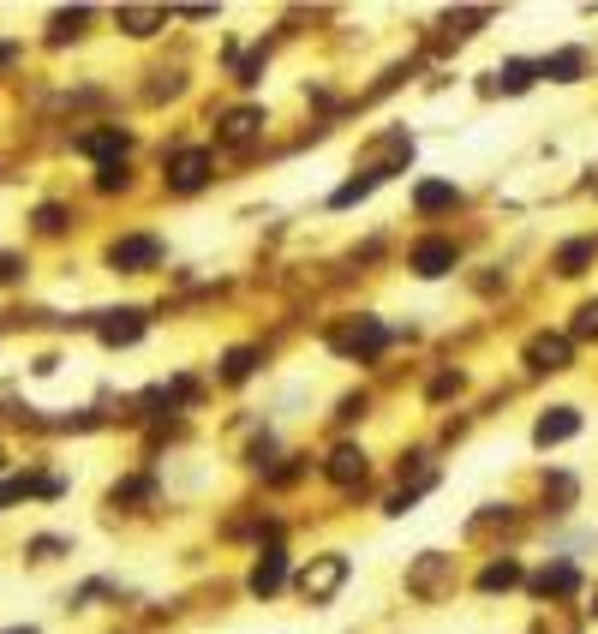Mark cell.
<instances>
[{
	"mask_svg": "<svg viewBox=\"0 0 598 634\" xmlns=\"http://www.w3.org/2000/svg\"><path fill=\"white\" fill-rule=\"evenodd\" d=\"M37 228H42V234H60V228H66V210H60V204H42V210H37Z\"/></svg>",
	"mask_w": 598,
	"mask_h": 634,
	"instance_id": "4316f807",
	"label": "cell"
},
{
	"mask_svg": "<svg viewBox=\"0 0 598 634\" xmlns=\"http://www.w3.org/2000/svg\"><path fill=\"white\" fill-rule=\"evenodd\" d=\"M455 389H461V371H443V377H431V401L455 396Z\"/></svg>",
	"mask_w": 598,
	"mask_h": 634,
	"instance_id": "83f0119b",
	"label": "cell"
},
{
	"mask_svg": "<svg viewBox=\"0 0 598 634\" xmlns=\"http://www.w3.org/2000/svg\"><path fill=\"white\" fill-rule=\"evenodd\" d=\"M413 204L425 210V216H437V210H455V204H461V192L449 186V179H425V186L413 192Z\"/></svg>",
	"mask_w": 598,
	"mask_h": 634,
	"instance_id": "2e32d148",
	"label": "cell"
},
{
	"mask_svg": "<svg viewBox=\"0 0 598 634\" xmlns=\"http://www.w3.org/2000/svg\"><path fill=\"white\" fill-rule=\"evenodd\" d=\"M323 473L336 479V485H359V479H365V449H359V443H336L329 461H323Z\"/></svg>",
	"mask_w": 598,
	"mask_h": 634,
	"instance_id": "7c38bea8",
	"label": "cell"
},
{
	"mask_svg": "<svg viewBox=\"0 0 598 634\" xmlns=\"http://www.w3.org/2000/svg\"><path fill=\"white\" fill-rule=\"evenodd\" d=\"M114 19H120L126 37H156L162 24H168V13H162V6H120Z\"/></svg>",
	"mask_w": 598,
	"mask_h": 634,
	"instance_id": "5bb4252c",
	"label": "cell"
},
{
	"mask_svg": "<svg viewBox=\"0 0 598 634\" xmlns=\"http://www.w3.org/2000/svg\"><path fill=\"white\" fill-rule=\"evenodd\" d=\"M378 186H383V174H378V168H365V174H359V179H347V186H341V192H336V198H329V204H336V210H347V204L371 198Z\"/></svg>",
	"mask_w": 598,
	"mask_h": 634,
	"instance_id": "44dd1931",
	"label": "cell"
},
{
	"mask_svg": "<svg viewBox=\"0 0 598 634\" xmlns=\"http://www.w3.org/2000/svg\"><path fill=\"white\" fill-rule=\"evenodd\" d=\"M108 263H114L120 276H144V270H156L162 263V239L156 234H126L108 246Z\"/></svg>",
	"mask_w": 598,
	"mask_h": 634,
	"instance_id": "7a4b0ae2",
	"label": "cell"
},
{
	"mask_svg": "<svg viewBox=\"0 0 598 634\" xmlns=\"http://www.w3.org/2000/svg\"><path fill=\"white\" fill-rule=\"evenodd\" d=\"M533 79H538V66H533V60H509V66L497 72V84L509 90V96H520V90H533Z\"/></svg>",
	"mask_w": 598,
	"mask_h": 634,
	"instance_id": "7402d4cb",
	"label": "cell"
},
{
	"mask_svg": "<svg viewBox=\"0 0 598 634\" xmlns=\"http://www.w3.org/2000/svg\"><path fill=\"white\" fill-rule=\"evenodd\" d=\"M509 587H520V563L515 556H502V563H491V569L478 575V593H509Z\"/></svg>",
	"mask_w": 598,
	"mask_h": 634,
	"instance_id": "ac0fdd59",
	"label": "cell"
},
{
	"mask_svg": "<svg viewBox=\"0 0 598 634\" xmlns=\"http://www.w3.org/2000/svg\"><path fill=\"white\" fill-rule=\"evenodd\" d=\"M281 580H287V551H281V545H270V551L252 563V580H245V587H252L258 598H276Z\"/></svg>",
	"mask_w": 598,
	"mask_h": 634,
	"instance_id": "52a82bcc",
	"label": "cell"
},
{
	"mask_svg": "<svg viewBox=\"0 0 598 634\" xmlns=\"http://www.w3.org/2000/svg\"><path fill=\"white\" fill-rule=\"evenodd\" d=\"M593 239H569V246H562L557 252V276H580V270H586V263H593Z\"/></svg>",
	"mask_w": 598,
	"mask_h": 634,
	"instance_id": "d6986e66",
	"label": "cell"
},
{
	"mask_svg": "<svg viewBox=\"0 0 598 634\" xmlns=\"http://www.w3.org/2000/svg\"><path fill=\"white\" fill-rule=\"evenodd\" d=\"M24 496V479H12V485H0V509H6V503H19Z\"/></svg>",
	"mask_w": 598,
	"mask_h": 634,
	"instance_id": "f1b7e54d",
	"label": "cell"
},
{
	"mask_svg": "<svg viewBox=\"0 0 598 634\" xmlns=\"http://www.w3.org/2000/svg\"><path fill=\"white\" fill-rule=\"evenodd\" d=\"M407 263H413V276H425V281L449 276V270H455V239H419Z\"/></svg>",
	"mask_w": 598,
	"mask_h": 634,
	"instance_id": "8992f818",
	"label": "cell"
},
{
	"mask_svg": "<svg viewBox=\"0 0 598 634\" xmlns=\"http://www.w3.org/2000/svg\"><path fill=\"white\" fill-rule=\"evenodd\" d=\"M341 580H347V556H311L305 569H299V593L311 598V605H323V598H336L341 593Z\"/></svg>",
	"mask_w": 598,
	"mask_h": 634,
	"instance_id": "6da1fadb",
	"label": "cell"
},
{
	"mask_svg": "<svg viewBox=\"0 0 598 634\" xmlns=\"http://www.w3.org/2000/svg\"><path fill=\"white\" fill-rule=\"evenodd\" d=\"M575 431H580V413H575V407H551V413L533 425V443H538V449H551V443H569Z\"/></svg>",
	"mask_w": 598,
	"mask_h": 634,
	"instance_id": "8fae6325",
	"label": "cell"
},
{
	"mask_svg": "<svg viewBox=\"0 0 598 634\" xmlns=\"http://www.w3.org/2000/svg\"><path fill=\"white\" fill-rule=\"evenodd\" d=\"M0 467H6V455H0Z\"/></svg>",
	"mask_w": 598,
	"mask_h": 634,
	"instance_id": "1f68e13d",
	"label": "cell"
},
{
	"mask_svg": "<svg viewBox=\"0 0 598 634\" xmlns=\"http://www.w3.org/2000/svg\"><path fill=\"white\" fill-rule=\"evenodd\" d=\"M203 179H210V150H179V156H168V186H174V192H203Z\"/></svg>",
	"mask_w": 598,
	"mask_h": 634,
	"instance_id": "5b68a950",
	"label": "cell"
},
{
	"mask_svg": "<svg viewBox=\"0 0 598 634\" xmlns=\"http://www.w3.org/2000/svg\"><path fill=\"white\" fill-rule=\"evenodd\" d=\"M575 336H580V341H593V336H598V299H586V305L575 312Z\"/></svg>",
	"mask_w": 598,
	"mask_h": 634,
	"instance_id": "d4e9b609",
	"label": "cell"
},
{
	"mask_svg": "<svg viewBox=\"0 0 598 634\" xmlns=\"http://www.w3.org/2000/svg\"><path fill=\"white\" fill-rule=\"evenodd\" d=\"M252 365H258V347H228L221 354V383H245Z\"/></svg>",
	"mask_w": 598,
	"mask_h": 634,
	"instance_id": "ffe728a7",
	"label": "cell"
},
{
	"mask_svg": "<svg viewBox=\"0 0 598 634\" xmlns=\"http://www.w3.org/2000/svg\"><path fill=\"white\" fill-rule=\"evenodd\" d=\"M527 365L533 371H569L575 365V341L569 336H533L527 341Z\"/></svg>",
	"mask_w": 598,
	"mask_h": 634,
	"instance_id": "277c9868",
	"label": "cell"
},
{
	"mask_svg": "<svg viewBox=\"0 0 598 634\" xmlns=\"http://www.w3.org/2000/svg\"><path fill=\"white\" fill-rule=\"evenodd\" d=\"M383 341H389V330H383L378 317H359L353 330H336V347H341V354H365V359H371Z\"/></svg>",
	"mask_w": 598,
	"mask_h": 634,
	"instance_id": "ba28073f",
	"label": "cell"
},
{
	"mask_svg": "<svg viewBox=\"0 0 598 634\" xmlns=\"http://www.w3.org/2000/svg\"><path fill=\"white\" fill-rule=\"evenodd\" d=\"M84 24H90V13H84V6H72V13H54V42H66V37H79Z\"/></svg>",
	"mask_w": 598,
	"mask_h": 634,
	"instance_id": "cb8c5ba5",
	"label": "cell"
},
{
	"mask_svg": "<svg viewBox=\"0 0 598 634\" xmlns=\"http://www.w3.org/2000/svg\"><path fill=\"white\" fill-rule=\"evenodd\" d=\"M449 575H455V563H449L443 551H425L413 569H407V593H419V598H443V593H449Z\"/></svg>",
	"mask_w": 598,
	"mask_h": 634,
	"instance_id": "3957f363",
	"label": "cell"
},
{
	"mask_svg": "<svg viewBox=\"0 0 598 634\" xmlns=\"http://www.w3.org/2000/svg\"><path fill=\"white\" fill-rule=\"evenodd\" d=\"M478 24H491V6H467V13H449V30H455V37H473Z\"/></svg>",
	"mask_w": 598,
	"mask_h": 634,
	"instance_id": "603a6c76",
	"label": "cell"
},
{
	"mask_svg": "<svg viewBox=\"0 0 598 634\" xmlns=\"http://www.w3.org/2000/svg\"><path fill=\"white\" fill-rule=\"evenodd\" d=\"M120 186H126V162H108L96 174V192H120Z\"/></svg>",
	"mask_w": 598,
	"mask_h": 634,
	"instance_id": "484cf974",
	"label": "cell"
},
{
	"mask_svg": "<svg viewBox=\"0 0 598 634\" xmlns=\"http://www.w3.org/2000/svg\"><path fill=\"white\" fill-rule=\"evenodd\" d=\"M19 276V258H6V252H0V281H12Z\"/></svg>",
	"mask_w": 598,
	"mask_h": 634,
	"instance_id": "f546056e",
	"label": "cell"
},
{
	"mask_svg": "<svg viewBox=\"0 0 598 634\" xmlns=\"http://www.w3.org/2000/svg\"><path fill=\"white\" fill-rule=\"evenodd\" d=\"M79 150H84V156H96L102 168H108V162H126L132 138H126L120 126H102V132H84V138H79Z\"/></svg>",
	"mask_w": 598,
	"mask_h": 634,
	"instance_id": "30bf717a",
	"label": "cell"
},
{
	"mask_svg": "<svg viewBox=\"0 0 598 634\" xmlns=\"http://www.w3.org/2000/svg\"><path fill=\"white\" fill-rule=\"evenodd\" d=\"M580 72H586V54H580V48H562V54L538 60V79H551V84H575Z\"/></svg>",
	"mask_w": 598,
	"mask_h": 634,
	"instance_id": "9a60e30c",
	"label": "cell"
},
{
	"mask_svg": "<svg viewBox=\"0 0 598 634\" xmlns=\"http://www.w3.org/2000/svg\"><path fill=\"white\" fill-rule=\"evenodd\" d=\"M6 634H37V629H6Z\"/></svg>",
	"mask_w": 598,
	"mask_h": 634,
	"instance_id": "4dcf8cb0",
	"label": "cell"
},
{
	"mask_svg": "<svg viewBox=\"0 0 598 634\" xmlns=\"http://www.w3.org/2000/svg\"><path fill=\"white\" fill-rule=\"evenodd\" d=\"M533 587H538L544 598H569V593L580 587V575H575V563H551V569H544V575H538Z\"/></svg>",
	"mask_w": 598,
	"mask_h": 634,
	"instance_id": "e0dca14e",
	"label": "cell"
},
{
	"mask_svg": "<svg viewBox=\"0 0 598 634\" xmlns=\"http://www.w3.org/2000/svg\"><path fill=\"white\" fill-rule=\"evenodd\" d=\"M263 132V108H228V114H221V126H216V138L221 144H252Z\"/></svg>",
	"mask_w": 598,
	"mask_h": 634,
	"instance_id": "9c48e42d",
	"label": "cell"
},
{
	"mask_svg": "<svg viewBox=\"0 0 598 634\" xmlns=\"http://www.w3.org/2000/svg\"><path fill=\"white\" fill-rule=\"evenodd\" d=\"M102 341H108V347H132V341L144 336V312H102Z\"/></svg>",
	"mask_w": 598,
	"mask_h": 634,
	"instance_id": "4fadbf2b",
	"label": "cell"
}]
</instances>
